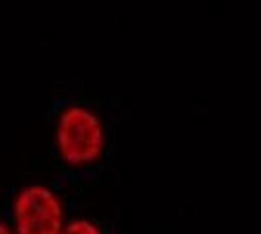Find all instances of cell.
Segmentation results:
<instances>
[{
	"mask_svg": "<svg viewBox=\"0 0 261 234\" xmlns=\"http://www.w3.org/2000/svg\"><path fill=\"white\" fill-rule=\"evenodd\" d=\"M0 234H16L8 219H0Z\"/></svg>",
	"mask_w": 261,
	"mask_h": 234,
	"instance_id": "277c9868",
	"label": "cell"
},
{
	"mask_svg": "<svg viewBox=\"0 0 261 234\" xmlns=\"http://www.w3.org/2000/svg\"><path fill=\"white\" fill-rule=\"evenodd\" d=\"M61 234H106L103 228L96 221L86 219V217H74L68 219Z\"/></svg>",
	"mask_w": 261,
	"mask_h": 234,
	"instance_id": "3957f363",
	"label": "cell"
},
{
	"mask_svg": "<svg viewBox=\"0 0 261 234\" xmlns=\"http://www.w3.org/2000/svg\"><path fill=\"white\" fill-rule=\"evenodd\" d=\"M10 224L16 234H61L66 207L61 193L43 181H28L14 191Z\"/></svg>",
	"mask_w": 261,
	"mask_h": 234,
	"instance_id": "7a4b0ae2",
	"label": "cell"
},
{
	"mask_svg": "<svg viewBox=\"0 0 261 234\" xmlns=\"http://www.w3.org/2000/svg\"><path fill=\"white\" fill-rule=\"evenodd\" d=\"M53 145L57 156L66 166H90L98 162L106 150V125L88 106H65L55 119Z\"/></svg>",
	"mask_w": 261,
	"mask_h": 234,
	"instance_id": "6da1fadb",
	"label": "cell"
}]
</instances>
